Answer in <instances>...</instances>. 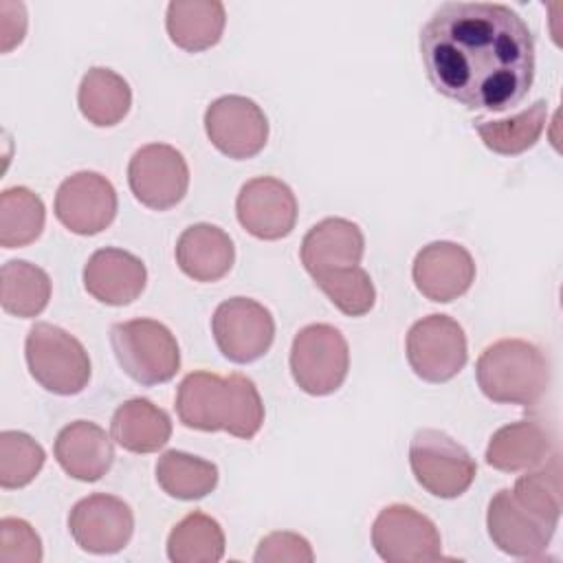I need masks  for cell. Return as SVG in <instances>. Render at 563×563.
<instances>
[{
	"instance_id": "1",
	"label": "cell",
	"mask_w": 563,
	"mask_h": 563,
	"mask_svg": "<svg viewBox=\"0 0 563 563\" xmlns=\"http://www.w3.org/2000/svg\"><path fill=\"white\" fill-rule=\"evenodd\" d=\"M420 57L431 86L468 110H510L534 79V37L499 2L440 4L420 31Z\"/></svg>"
},
{
	"instance_id": "2",
	"label": "cell",
	"mask_w": 563,
	"mask_h": 563,
	"mask_svg": "<svg viewBox=\"0 0 563 563\" xmlns=\"http://www.w3.org/2000/svg\"><path fill=\"white\" fill-rule=\"evenodd\" d=\"M176 413L189 429L229 431L242 440H251L264 422V405L251 378L244 374L220 376L205 369L180 380Z\"/></svg>"
},
{
	"instance_id": "3",
	"label": "cell",
	"mask_w": 563,
	"mask_h": 563,
	"mask_svg": "<svg viewBox=\"0 0 563 563\" xmlns=\"http://www.w3.org/2000/svg\"><path fill=\"white\" fill-rule=\"evenodd\" d=\"M477 385L486 398L501 405H537L550 385V363L543 350L523 339L490 343L475 365Z\"/></svg>"
},
{
	"instance_id": "4",
	"label": "cell",
	"mask_w": 563,
	"mask_h": 563,
	"mask_svg": "<svg viewBox=\"0 0 563 563\" xmlns=\"http://www.w3.org/2000/svg\"><path fill=\"white\" fill-rule=\"evenodd\" d=\"M112 352L121 369L141 385L167 383L180 367L178 341L156 319H130L110 328Z\"/></svg>"
},
{
	"instance_id": "5",
	"label": "cell",
	"mask_w": 563,
	"mask_h": 563,
	"mask_svg": "<svg viewBox=\"0 0 563 563\" xmlns=\"http://www.w3.org/2000/svg\"><path fill=\"white\" fill-rule=\"evenodd\" d=\"M31 376L57 396L79 394L90 380V358L79 339L53 323H35L24 341Z\"/></svg>"
},
{
	"instance_id": "6",
	"label": "cell",
	"mask_w": 563,
	"mask_h": 563,
	"mask_svg": "<svg viewBox=\"0 0 563 563\" xmlns=\"http://www.w3.org/2000/svg\"><path fill=\"white\" fill-rule=\"evenodd\" d=\"M409 464L416 482L440 499L460 497L477 475L471 453L440 429H418L413 433Z\"/></svg>"
},
{
	"instance_id": "7",
	"label": "cell",
	"mask_w": 563,
	"mask_h": 563,
	"mask_svg": "<svg viewBox=\"0 0 563 563\" xmlns=\"http://www.w3.org/2000/svg\"><path fill=\"white\" fill-rule=\"evenodd\" d=\"M347 369V341L334 325L310 323L295 334L290 372L299 389L310 396H328L343 385Z\"/></svg>"
},
{
	"instance_id": "8",
	"label": "cell",
	"mask_w": 563,
	"mask_h": 563,
	"mask_svg": "<svg viewBox=\"0 0 563 563\" xmlns=\"http://www.w3.org/2000/svg\"><path fill=\"white\" fill-rule=\"evenodd\" d=\"M468 347L462 325L449 314H429L407 332V361L427 383H446L466 365Z\"/></svg>"
},
{
	"instance_id": "9",
	"label": "cell",
	"mask_w": 563,
	"mask_h": 563,
	"mask_svg": "<svg viewBox=\"0 0 563 563\" xmlns=\"http://www.w3.org/2000/svg\"><path fill=\"white\" fill-rule=\"evenodd\" d=\"M372 545L387 563H429L442 559V539L435 523L407 504H389L376 515Z\"/></svg>"
},
{
	"instance_id": "10",
	"label": "cell",
	"mask_w": 563,
	"mask_h": 563,
	"mask_svg": "<svg viewBox=\"0 0 563 563\" xmlns=\"http://www.w3.org/2000/svg\"><path fill=\"white\" fill-rule=\"evenodd\" d=\"M128 183L141 205L154 211H165L185 198L189 167L176 147L167 143H147L132 154L128 163Z\"/></svg>"
},
{
	"instance_id": "11",
	"label": "cell",
	"mask_w": 563,
	"mask_h": 563,
	"mask_svg": "<svg viewBox=\"0 0 563 563\" xmlns=\"http://www.w3.org/2000/svg\"><path fill=\"white\" fill-rule=\"evenodd\" d=\"M211 332L218 350L233 363H253L268 352L275 339V321L268 308L249 297L224 299L213 317Z\"/></svg>"
},
{
	"instance_id": "12",
	"label": "cell",
	"mask_w": 563,
	"mask_h": 563,
	"mask_svg": "<svg viewBox=\"0 0 563 563\" xmlns=\"http://www.w3.org/2000/svg\"><path fill=\"white\" fill-rule=\"evenodd\" d=\"M205 130L218 152L244 161L260 154L268 139V119L249 97L224 95L209 103Z\"/></svg>"
},
{
	"instance_id": "13",
	"label": "cell",
	"mask_w": 563,
	"mask_h": 563,
	"mask_svg": "<svg viewBox=\"0 0 563 563\" xmlns=\"http://www.w3.org/2000/svg\"><path fill=\"white\" fill-rule=\"evenodd\" d=\"M68 530L81 550L92 554H114L130 543L134 515L123 499L95 493L73 506Z\"/></svg>"
},
{
	"instance_id": "14",
	"label": "cell",
	"mask_w": 563,
	"mask_h": 563,
	"mask_svg": "<svg viewBox=\"0 0 563 563\" xmlns=\"http://www.w3.org/2000/svg\"><path fill=\"white\" fill-rule=\"evenodd\" d=\"M55 216L77 235L101 233L117 216V191L106 176L77 172L57 187Z\"/></svg>"
},
{
	"instance_id": "15",
	"label": "cell",
	"mask_w": 563,
	"mask_h": 563,
	"mask_svg": "<svg viewBox=\"0 0 563 563\" xmlns=\"http://www.w3.org/2000/svg\"><path fill=\"white\" fill-rule=\"evenodd\" d=\"M235 213L240 224L260 240H282L297 222V198L275 176H257L242 185Z\"/></svg>"
},
{
	"instance_id": "16",
	"label": "cell",
	"mask_w": 563,
	"mask_h": 563,
	"mask_svg": "<svg viewBox=\"0 0 563 563\" xmlns=\"http://www.w3.org/2000/svg\"><path fill=\"white\" fill-rule=\"evenodd\" d=\"M486 528L501 552L517 559H537L545 552L556 526L528 510L510 488H501L488 504Z\"/></svg>"
},
{
	"instance_id": "17",
	"label": "cell",
	"mask_w": 563,
	"mask_h": 563,
	"mask_svg": "<svg viewBox=\"0 0 563 563\" xmlns=\"http://www.w3.org/2000/svg\"><path fill=\"white\" fill-rule=\"evenodd\" d=\"M411 277L427 299L449 303L462 297L475 282V262L462 244L440 240L418 251Z\"/></svg>"
},
{
	"instance_id": "18",
	"label": "cell",
	"mask_w": 563,
	"mask_h": 563,
	"mask_svg": "<svg viewBox=\"0 0 563 563\" xmlns=\"http://www.w3.org/2000/svg\"><path fill=\"white\" fill-rule=\"evenodd\" d=\"M145 264L123 249H99L84 266L86 290L106 306L132 303L145 288Z\"/></svg>"
},
{
	"instance_id": "19",
	"label": "cell",
	"mask_w": 563,
	"mask_h": 563,
	"mask_svg": "<svg viewBox=\"0 0 563 563\" xmlns=\"http://www.w3.org/2000/svg\"><path fill=\"white\" fill-rule=\"evenodd\" d=\"M53 451L64 473L79 482L101 479L114 460L112 440L90 420H75L66 424L57 433Z\"/></svg>"
},
{
	"instance_id": "20",
	"label": "cell",
	"mask_w": 563,
	"mask_h": 563,
	"mask_svg": "<svg viewBox=\"0 0 563 563\" xmlns=\"http://www.w3.org/2000/svg\"><path fill=\"white\" fill-rule=\"evenodd\" d=\"M554 451V433L541 420H519L497 429L486 446V464L517 473L543 464Z\"/></svg>"
},
{
	"instance_id": "21",
	"label": "cell",
	"mask_w": 563,
	"mask_h": 563,
	"mask_svg": "<svg viewBox=\"0 0 563 563\" xmlns=\"http://www.w3.org/2000/svg\"><path fill=\"white\" fill-rule=\"evenodd\" d=\"M365 251V238L356 222L345 218H325L317 222L301 240V264L312 275L356 266Z\"/></svg>"
},
{
	"instance_id": "22",
	"label": "cell",
	"mask_w": 563,
	"mask_h": 563,
	"mask_svg": "<svg viewBox=\"0 0 563 563\" xmlns=\"http://www.w3.org/2000/svg\"><path fill=\"white\" fill-rule=\"evenodd\" d=\"M235 260L229 233L216 224L198 222L187 227L176 242V264L194 282L222 279Z\"/></svg>"
},
{
	"instance_id": "23",
	"label": "cell",
	"mask_w": 563,
	"mask_h": 563,
	"mask_svg": "<svg viewBox=\"0 0 563 563\" xmlns=\"http://www.w3.org/2000/svg\"><path fill=\"white\" fill-rule=\"evenodd\" d=\"M112 440L130 453H154L172 435V420L165 409L147 398H130L117 407L110 420Z\"/></svg>"
},
{
	"instance_id": "24",
	"label": "cell",
	"mask_w": 563,
	"mask_h": 563,
	"mask_svg": "<svg viewBox=\"0 0 563 563\" xmlns=\"http://www.w3.org/2000/svg\"><path fill=\"white\" fill-rule=\"evenodd\" d=\"M224 22V4L218 0H174L167 4V35L178 48L189 53L216 46L222 37Z\"/></svg>"
},
{
	"instance_id": "25",
	"label": "cell",
	"mask_w": 563,
	"mask_h": 563,
	"mask_svg": "<svg viewBox=\"0 0 563 563\" xmlns=\"http://www.w3.org/2000/svg\"><path fill=\"white\" fill-rule=\"evenodd\" d=\"M77 106L84 119L97 128H110L123 121L132 106L130 84L114 70L95 66L79 84Z\"/></svg>"
},
{
	"instance_id": "26",
	"label": "cell",
	"mask_w": 563,
	"mask_h": 563,
	"mask_svg": "<svg viewBox=\"0 0 563 563\" xmlns=\"http://www.w3.org/2000/svg\"><path fill=\"white\" fill-rule=\"evenodd\" d=\"M51 299V279L48 275L26 262L11 260L0 268V303L4 312L20 319L37 317Z\"/></svg>"
},
{
	"instance_id": "27",
	"label": "cell",
	"mask_w": 563,
	"mask_h": 563,
	"mask_svg": "<svg viewBox=\"0 0 563 563\" xmlns=\"http://www.w3.org/2000/svg\"><path fill=\"white\" fill-rule=\"evenodd\" d=\"M158 486L176 499L191 501L207 497L218 486V466L185 451H165L156 462Z\"/></svg>"
},
{
	"instance_id": "28",
	"label": "cell",
	"mask_w": 563,
	"mask_h": 563,
	"mask_svg": "<svg viewBox=\"0 0 563 563\" xmlns=\"http://www.w3.org/2000/svg\"><path fill=\"white\" fill-rule=\"evenodd\" d=\"M167 556L174 563H216L224 556V532L220 523L191 510L185 515L167 537Z\"/></svg>"
},
{
	"instance_id": "29",
	"label": "cell",
	"mask_w": 563,
	"mask_h": 563,
	"mask_svg": "<svg viewBox=\"0 0 563 563\" xmlns=\"http://www.w3.org/2000/svg\"><path fill=\"white\" fill-rule=\"evenodd\" d=\"M545 119L548 103L543 99H537L532 106H528L510 119L477 121L475 130L488 150H493L495 154L515 156L530 150L539 141L545 128Z\"/></svg>"
},
{
	"instance_id": "30",
	"label": "cell",
	"mask_w": 563,
	"mask_h": 563,
	"mask_svg": "<svg viewBox=\"0 0 563 563\" xmlns=\"http://www.w3.org/2000/svg\"><path fill=\"white\" fill-rule=\"evenodd\" d=\"M44 220V202L29 187H9L0 194V246L20 249L35 242Z\"/></svg>"
},
{
	"instance_id": "31",
	"label": "cell",
	"mask_w": 563,
	"mask_h": 563,
	"mask_svg": "<svg viewBox=\"0 0 563 563\" xmlns=\"http://www.w3.org/2000/svg\"><path fill=\"white\" fill-rule=\"evenodd\" d=\"M325 297L347 317H363L374 308L376 288L365 268L343 266L312 275Z\"/></svg>"
},
{
	"instance_id": "32",
	"label": "cell",
	"mask_w": 563,
	"mask_h": 563,
	"mask_svg": "<svg viewBox=\"0 0 563 563\" xmlns=\"http://www.w3.org/2000/svg\"><path fill=\"white\" fill-rule=\"evenodd\" d=\"M512 495L534 515L556 526L561 517V462L559 455L552 453L539 468L521 475Z\"/></svg>"
},
{
	"instance_id": "33",
	"label": "cell",
	"mask_w": 563,
	"mask_h": 563,
	"mask_svg": "<svg viewBox=\"0 0 563 563\" xmlns=\"http://www.w3.org/2000/svg\"><path fill=\"white\" fill-rule=\"evenodd\" d=\"M46 453L40 442H35L24 431H2L0 433V486L22 488L35 479L42 471Z\"/></svg>"
},
{
	"instance_id": "34",
	"label": "cell",
	"mask_w": 563,
	"mask_h": 563,
	"mask_svg": "<svg viewBox=\"0 0 563 563\" xmlns=\"http://www.w3.org/2000/svg\"><path fill=\"white\" fill-rule=\"evenodd\" d=\"M42 541L37 532L18 517L0 521V563H40Z\"/></svg>"
},
{
	"instance_id": "35",
	"label": "cell",
	"mask_w": 563,
	"mask_h": 563,
	"mask_svg": "<svg viewBox=\"0 0 563 563\" xmlns=\"http://www.w3.org/2000/svg\"><path fill=\"white\" fill-rule=\"evenodd\" d=\"M257 563H312L314 552L306 537L297 532H271L266 534L253 556Z\"/></svg>"
},
{
	"instance_id": "36",
	"label": "cell",
	"mask_w": 563,
	"mask_h": 563,
	"mask_svg": "<svg viewBox=\"0 0 563 563\" xmlns=\"http://www.w3.org/2000/svg\"><path fill=\"white\" fill-rule=\"evenodd\" d=\"M0 48L2 53H9L13 46H18L24 40L26 33V11L22 2H0Z\"/></svg>"
}]
</instances>
